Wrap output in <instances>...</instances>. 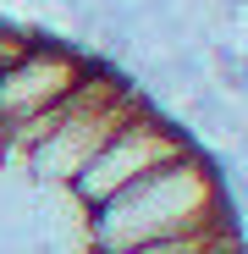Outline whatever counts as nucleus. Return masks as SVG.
Listing matches in <instances>:
<instances>
[{"mask_svg":"<svg viewBox=\"0 0 248 254\" xmlns=\"http://www.w3.org/2000/svg\"><path fill=\"white\" fill-rule=\"evenodd\" d=\"M232 216L237 210L221 188V172L210 166V155L188 149L171 166H160V172L138 177L133 188L110 193L105 204H94L83 221V238H89V254H121V249L160 243V238L210 232Z\"/></svg>","mask_w":248,"mask_h":254,"instance_id":"obj_1","label":"nucleus"},{"mask_svg":"<svg viewBox=\"0 0 248 254\" xmlns=\"http://www.w3.org/2000/svg\"><path fill=\"white\" fill-rule=\"evenodd\" d=\"M144 105H149V100H144L116 66L94 61V72L33 127V138H28V149H22V166H17V172H22L28 183H39V188H72L77 172L105 149V138H110L133 111H144Z\"/></svg>","mask_w":248,"mask_h":254,"instance_id":"obj_2","label":"nucleus"},{"mask_svg":"<svg viewBox=\"0 0 248 254\" xmlns=\"http://www.w3.org/2000/svg\"><path fill=\"white\" fill-rule=\"evenodd\" d=\"M94 72V56L77 50L72 39H28V50L0 66V160L22 166V149L33 127L45 122L83 77Z\"/></svg>","mask_w":248,"mask_h":254,"instance_id":"obj_3","label":"nucleus"},{"mask_svg":"<svg viewBox=\"0 0 248 254\" xmlns=\"http://www.w3.org/2000/svg\"><path fill=\"white\" fill-rule=\"evenodd\" d=\"M188 149H193V144H188L182 127H177L171 116H160L154 105H144V111H133L127 122H121L116 133L105 138V149L77 172L72 199H77L83 210H94V204H105L110 193L133 188L138 177L160 172V166H171V160L188 155Z\"/></svg>","mask_w":248,"mask_h":254,"instance_id":"obj_4","label":"nucleus"}]
</instances>
